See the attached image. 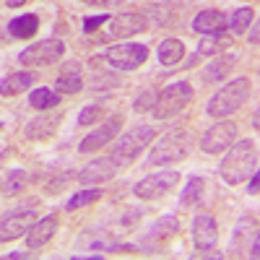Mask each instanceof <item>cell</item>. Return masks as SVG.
I'll return each instance as SVG.
<instances>
[{
  "instance_id": "cell-20",
  "label": "cell",
  "mask_w": 260,
  "mask_h": 260,
  "mask_svg": "<svg viewBox=\"0 0 260 260\" xmlns=\"http://www.w3.org/2000/svg\"><path fill=\"white\" fill-rule=\"evenodd\" d=\"M192 31L201 34V37L203 34H216V31H226V13L216 11V8L201 11L192 18Z\"/></svg>"
},
{
  "instance_id": "cell-10",
  "label": "cell",
  "mask_w": 260,
  "mask_h": 260,
  "mask_svg": "<svg viewBox=\"0 0 260 260\" xmlns=\"http://www.w3.org/2000/svg\"><path fill=\"white\" fill-rule=\"evenodd\" d=\"M232 250L234 255H245V257H257L260 252V242H257V221L255 216H242L234 226V237H232Z\"/></svg>"
},
{
  "instance_id": "cell-14",
  "label": "cell",
  "mask_w": 260,
  "mask_h": 260,
  "mask_svg": "<svg viewBox=\"0 0 260 260\" xmlns=\"http://www.w3.org/2000/svg\"><path fill=\"white\" fill-rule=\"evenodd\" d=\"M190 237H192V245L201 255L203 252H211L219 242V224L211 213H198L192 219V226H190Z\"/></svg>"
},
{
  "instance_id": "cell-21",
  "label": "cell",
  "mask_w": 260,
  "mask_h": 260,
  "mask_svg": "<svg viewBox=\"0 0 260 260\" xmlns=\"http://www.w3.org/2000/svg\"><path fill=\"white\" fill-rule=\"evenodd\" d=\"M31 83H37V73L31 71H18V73H11L0 81V96H16L21 91H29Z\"/></svg>"
},
{
  "instance_id": "cell-24",
  "label": "cell",
  "mask_w": 260,
  "mask_h": 260,
  "mask_svg": "<svg viewBox=\"0 0 260 260\" xmlns=\"http://www.w3.org/2000/svg\"><path fill=\"white\" fill-rule=\"evenodd\" d=\"M234 68H237V55H216V60L208 62V68L203 71V76L211 83H219V81L229 78V73Z\"/></svg>"
},
{
  "instance_id": "cell-26",
  "label": "cell",
  "mask_w": 260,
  "mask_h": 260,
  "mask_svg": "<svg viewBox=\"0 0 260 260\" xmlns=\"http://www.w3.org/2000/svg\"><path fill=\"white\" fill-rule=\"evenodd\" d=\"M203 192H206L203 177H187V185H185V190H182V195H180V206H187V208L201 206Z\"/></svg>"
},
{
  "instance_id": "cell-5",
  "label": "cell",
  "mask_w": 260,
  "mask_h": 260,
  "mask_svg": "<svg viewBox=\"0 0 260 260\" xmlns=\"http://www.w3.org/2000/svg\"><path fill=\"white\" fill-rule=\"evenodd\" d=\"M154 127L151 125H133L130 130H125L122 133V138L117 141V146L112 148V156H115V161L120 164V169L122 167H130L133 164L143 151H146V146H151V141H154Z\"/></svg>"
},
{
  "instance_id": "cell-27",
  "label": "cell",
  "mask_w": 260,
  "mask_h": 260,
  "mask_svg": "<svg viewBox=\"0 0 260 260\" xmlns=\"http://www.w3.org/2000/svg\"><path fill=\"white\" fill-rule=\"evenodd\" d=\"M102 190L99 187H83V190H78L76 195H71V201L65 203V211H78V208H86V206H94L96 201H102Z\"/></svg>"
},
{
  "instance_id": "cell-37",
  "label": "cell",
  "mask_w": 260,
  "mask_h": 260,
  "mask_svg": "<svg viewBox=\"0 0 260 260\" xmlns=\"http://www.w3.org/2000/svg\"><path fill=\"white\" fill-rule=\"evenodd\" d=\"M257 34H260L257 21H252V24H250V45H257Z\"/></svg>"
},
{
  "instance_id": "cell-28",
  "label": "cell",
  "mask_w": 260,
  "mask_h": 260,
  "mask_svg": "<svg viewBox=\"0 0 260 260\" xmlns=\"http://www.w3.org/2000/svg\"><path fill=\"white\" fill-rule=\"evenodd\" d=\"M29 104L34 107V110L45 112V110H52V107H57V104H60V94L42 86V89H34V91L29 94Z\"/></svg>"
},
{
  "instance_id": "cell-3",
  "label": "cell",
  "mask_w": 260,
  "mask_h": 260,
  "mask_svg": "<svg viewBox=\"0 0 260 260\" xmlns=\"http://www.w3.org/2000/svg\"><path fill=\"white\" fill-rule=\"evenodd\" d=\"M250 91H252L250 78H234V81H229L226 86H221V89L208 99L206 115L213 117V120H224V117L234 115L247 102Z\"/></svg>"
},
{
  "instance_id": "cell-19",
  "label": "cell",
  "mask_w": 260,
  "mask_h": 260,
  "mask_svg": "<svg viewBox=\"0 0 260 260\" xmlns=\"http://www.w3.org/2000/svg\"><path fill=\"white\" fill-rule=\"evenodd\" d=\"M55 91L65 94V96H73L78 91H83V73H81V62L78 60H68L62 62V71L55 81Z\"/></svg>"
},
{
  "instance_id": "cell-18",
  "label": "cell",
  "mask_w": 260,
  "mask_h": 260,
  "mask_svg": "<svg viewBox=\"0 0 260 260\" xmlns=\"http://www.w3.org/2000/svg\"><path fill=\"white\" fill-rule=\"evenodd\" d=\"M57 229H60V216H57V213L42 216V219H37V221L31 224V229L26 232V247H29V250L45 247L52 237L57 234Z\"/></svg>"
},
{
  "instance_id": "cell-25",
  "label": "cell",
  "mask_w": 260,
  "mask_h": 260,
  "mask_svg": "<svg viewBox=\"0 0 260 260\" xmlns=\"http://www.w3.org/2000/svg\"><path fill=\"white\" fill-rule=\"evenodd\" d=\"M232 47V37L226 31H216V34H203V42L198 45V52L195 55H206V57H216L224 50Z\"/></svg>"
},
{
  "instance_id": "cell-4",
  "label": "cell",
  "mask_w": 260,
  "mask_h": 260,
  "mask_svg": "<svg viewBox=\"0 0 260 260\" xmlns=\"http://www.w3.org/2000/svg\"><path fill=\"white\" fill-rule=\"evenodd\" d=\"M195 91L187 81H175V83H167L161 91H156V99H154V107H151V112H154L156 120H169L180 115L185 107L192 102Z\"/></svg>"
},
{
  "instance_id": "cell-7",
  "label": "cell",
  "mask_w": 260,
  "mask_h": 260,
  "mask_svg": "<svg viewBox=\"0 0 260 260\" xmlns=\"http://www.w3.org/2000/svg\"><path fill=\"white\" fill-rule=\"evenodd\" d=\"M37 219H39L37 216V201H29L26 206H18V208L8 211L3 219H0V245L16 242L18 237H24Z\"/></svg>"
},
{
  "instance_id": "cell-36",
  "label": "cell",
  "mask_w": 260,
  "mask_h": 260,
  "mask_svg": "<svg viewBox=\"0 0 260 260\" xmlns=\"http://www.w3.org/2000/svg\"><path fill=\"white\" fill-rule=\"evenodd\" d=\"M247 180H250V185H247V192H250V195H257V192H260V187H257V185H260V175H257V169L252 172V175H250Z\"/></svg>"
},
{
  "instance_id": "cell-35",
  "label": "cell",
  "mask_w": 260,
  "mask_h": 260,
  "mask_svg": "<svg viewBox=\"0 0 260 260\" xmlns=\"http://www.w3.org/2000/svg\"><path fill=\"white\" fill-rule=\"evenodd\" d=\"M71 177H73L71 172H65L62 177H57L55 182H50V192H60V190H65V185H68V180H71Z\"/></svg>"
},
{
  "instance_id": "cell-31",
  "label": "cell",
  "mask_w": 260,
  "mask_h": 260,
  "mask_svg": "<svg viewBox=\"0 0 260 260\" xmlns=\"http://www.w3.org/2000/svg\"><path fill=\"white\" fill-rule=\"evenodd\" d=\"M24 182H26L24 169H11L8 172V180H6V195H16L21 187H24Z\"/></svg>"
},
{
  "instance_id": "cell-34",
  "label": "cell",
  "mask_w": 260,
  "mask_h": 260,
  "mask_svg": "<svg viewBox=\"0 0 260 260\" xmlns=\"http://www.w3.org/2000/svg\"><path fill=\"white\" fill-rule=\"evenodd\" d=\"M81 3H86V6H94V8H115V6L125 3V0H81Z\"/></svg>"
},
{
  "instance_id": "cell-22",
  "label": "cell",
  "mask_w": 260,
  "mask_h": 260,
  "mask_svg": "<svg viewBox=\"0 0 260 260\" xmlns=\"http://www.w3.org/2000/svg\"><path fill=\"white\" fill-rule=\"evenodd\" d=\"M185 60V42H180L177 37H167L159 42V62L164 68H175Z\"/></svg>"
},
{
  "instance_id": "cell-8",
  "label": "cell",
  "mask_w": 260,
  "mask_h": 260,
  "mask_svg": "<svg viewBox=\"0 0 260 260\" xmlns=\"http://www.w3.org/2000/svg\"><path fill=\"white\" fill-rule=\"evenodd\" d=\"M104 60L110 62L112 68H117V71L133 73L148 60V47L138 45V42H122V45H112L110 50H107Z\"/></svg>"
},
{
  "instance_id": "cell-1",
  "label": "cell",
  "mask_w": 260,
  "mask_h": 260,
  "mask_svg": "<svg viewBox=\"0 0 260 260\" xmlns=\"http://www.w3.org/2000/svg\"><path fill=\"white\" fill-rule=\"evenodd\" d=\"M255 169H257V143L247 138V141H234L226 148V154L219 164V175L226 185L237 187V185H242Z\"/></svg>"
},
{
  "instance_id": "cell-11",
  "label": "cell",
  "mask_w": 260,
  "mask_h": 260,
  "mask_svg": "<svg viewBox=\"0 0 260 260\" xmlns=\"http://www.w3.org/2000/svg\"><path fill=\"white\" fill-rule=\"evenodd\" d=\"M237 141V125L232 120H219L216 125H211L203 138H201V151L203 154H224V151Z\"/></svg>"
},
{
  "instance_id": "cell-32",
  "label": "cell",
  "mask_w": 260,
  "mask_h": 260,
  "mask_svg": "<svg viewBox=\"0 0 260 260\" xmlns=\"http://www.w3.org/2000/svg\"><path fill=\"white\" fill-rule=\"evenodd\" d=\"M107 21H110V16H107V13H99V16H89V18H83L81 29H83V34H91V31H96L99 26H104Z\"/></svg>"
},
{
  "instance_id": "cell-16",
  "label": "cell",
  "mask_w": 260,
  "mask_h": 260,
  "mask_svg": "<svg viewBox=\"0 0 260 260\" xmlns=\"http://www.w3.org/2000/svg\"><path fill=\"white\" fill-rule=\"evenodd\" d=\"M177 232H180V219H177V216H161L156 224H151V226L146 229L143 240H141L143 252H154V250H159V247L169 240V237H175Z\"/></svg>"
},
{
  "instance_id": "cell-9",
  "label": "cell",
  "mask_w": 260,
  "mask_h": 260,
  "mask_svg": "<svg viewBox=\"0 0 260 260\" xmlns=\"http://www.w3.org/2000/svg\"><path fill=\"white\" fill-rule=\"evenodd\" d=\"M65 55V42L60 39H45V42H34L31 47H26L18 55V62L26 68H45V65H55Z\"/></svg>"
},
{
  "instance_id": "cell-2",
  "label": "cell",
  "mask_w": 260,
  "mask_h": 260,
  "mask_svg": "<svg viewBox=\"0 0 260 260\" xmlns=\"http://www.w3.org/2000/svg\"><path fill=\"white\" fill-rule=\"evenodd\" d=\"M195 146V136L187 127H175L164 133L156 146L148 151V164L151 167H175L190 156V151Z\"/></svg>"
},
{
  "instance_id": "cell-39",
  "label": "cell",
  "mask_w": 260,
  "mask_h": 260,
  "mask_svg": "<svg viewBox=\"0 0 260 260\" xmlns=\"http://www.w3.org/2000/svg\"><path fill=\"white\" fill-rule=\"evenodd\" d=\"M8 257H11V260H18V257H29V252H11Z\"/></svg>"
},
{
  "instance_id": "cell-23",
  "label": "cell",
  "mask_w": 260,
  "mask_h": 260,
  "mask_svg": "<svg viewBox=\"0 0 260 260\" xmlns=\"http://www.w3.org/2000/svg\"><path fill=\"white\" fill-rule=\"evenodd\" d=\"M39 31V16L37 13H24V16H16L8 21V34L13 39H31Z\"/></svg>"
},
{
  "instance_id": "cell-6",
  "label": "cell",
  "mask_w": 260,
  "mask_h": 260,
  "mask_svg": "<svg viewBox=\"0 0 260 260\" xmlns=\"http://www.w3.org/2000/svg\"><path fill=\"white\" fill-rule=\"evenodd\" d=\"M180 172L177 169H164V172H156V175H148L143 180H138L133 185V195L138 201H146V203H154V201H161L167 195L180 185Z\"/></svg>"
},
{
  "instance_id": "cell-15",
  "label": "cell",
  "mask_w": 260,
  "mask_h": 260,
  "mask_svg": "<svg viewBox=\"0 0 260 260\" xmlns=\"http://www.w3.org/2000/svg\"><path fill=\"white\" fill-rule=\"evenodd\" d=\"M110 37L115 39H130V37H138L148 29V18L138 11H125L117 16H110Z\"/></svg>"
},
{
  "instance_id": "cell-12",
  "label": "cell",
  "mask_w": 260,
  "mask_h": 260,
  "mask_svg": "<svg viewBox=\"0 0 260 260\" xmlns=\"http://www.w3.org/2000/svg\"><path fill=\"white\" fill-rule=\"evenodd\" d=\"M117 172H120V164L115 161V156L112 154H104V156L91 159L89 164H83L76 177H78V182L83 187H89V185H99V182L112 180Z\"/></svg>"
},
{
  "instance_id": "cell-17",
  "label": "cell",
  "mask_w": 260,
  "mask_h": 260,
  "mask_svg": "<svg viewBox=\"0 0 260 260\" xmlns=\"http://www.w3.org/2000/svg\"><path fill=\"white\" fill-rule=\"evenodd\" d=\"M65 112H42L39 117L29 120L26 127H24V138L26 141H50L55 133H57V127L62 122Z\"/></svg>"
},
{
  "instance_id": "cell-13",
  "label": "cell",
  "mask_w": 260,
  "mask_h": 260,
  "mask_svg": "<svg viewBox=\"0 0 260 260\" xmlns=\"http://www.w3.org/2000/svg\"><path fill=\"white\" fill-rule=\"evenodd\" d=\"M120 127H122V115H110L94 130V133H89L78 143V151H81V154H94V151L104 148L107 143H112L120 136Z\"/></svg>"
},
{
  "instance_id": "cell-30",
  "label": "cell",
  "mask_w": 260,
  "mask_h": 260,
  "mask_svg": "<svg viewBox=\"0 0 260 260\" xmlns=\"http://www.w3.org/2000/svg\"><path fill=\"white\" fill-rule=\"evenodd\" d=\"M102 117H104V107H102V104H89V107H86V110L78 115V125H81V127H89V125H96Z\"/></svg>"
},
{
  "instance_id": "cell-33",
  "label": "cell",
  "mask_w": 260,
  "mask_h": 260,
  "mask_svg": "<svg viewBox=\"0 0 260 260\" xmlns=\"http://www.w3.org/2000/svg\"><path fill=\"white\" fill-rule=\"evenodd\" d=\"M154 99H156V94H154V91H141V94L136 96L133 107H136L138 112H143V110H151V107H154Z\"/></svg>"
},
{
  "instance_id": "cell-38",
  "label": "cell",
  "mask_w": 260,
  "mask_h": 260,
  "mask_svg": "<svg viewBox=\"0 0 260 260\" xmlns=\"http://www.w3.org/2000/svg\"><path fill=\"white\" fill-rule=\"evenodd\" d=\"M24 3H29V0H6V6H8V8H21Z\"/></svg>"
},
{
  "instance_id": "cell-29",
  "label": "cell",
  "mask_w": 260,
  "mask_h": 260,
  "mask_svg": "<svg viewBox=\"0 0 260 260\" xmlns=\"http://www.w3.org/2000/svg\"><path fill=\"white\" fill-rule=\"evenodd\" d=\"M255 21V11L252 8H237L232 16H226V29H232L234 34H242L250 29V24Z\"/></svg>"
}]
</instances>
